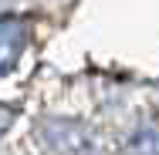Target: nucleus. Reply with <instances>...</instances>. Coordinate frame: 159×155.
I'll list each match as a JSON object with an SVG mask.
<instances>
[{
	"mask_svg": "<svg viewBox=\"0 0 159 155\" xmlns=\"http://www.w3.org/2000/svg\"><path fill=\"white\" fill-rule=\"evenodd\" d=\"M17 51H20V31H17V24H0V74L14 64L17 58Z\"/></svg>",
	"mask_w": 159,
	"mask_h": 155,
	"instance_id": "1",
	"label": "nucleus"
}]
</instances>
